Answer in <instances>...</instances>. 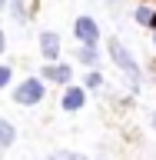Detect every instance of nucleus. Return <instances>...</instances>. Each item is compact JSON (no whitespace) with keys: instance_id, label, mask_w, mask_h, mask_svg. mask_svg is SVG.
<instances>
[{"instance_id":"1a4fd4ad","label":"nucleus","mask_w":156,"mask_h":160,"mask_svg":"<svg viewBox=\"0 0 156 160\" xmlns=\"http://www.w3.org/2000/svg\"><path fill=\"white\" fill-rule=\"evenodd\" d=\"M149 17H153V13H149L146 7H139V10H136V20H139V23H149Z\"/></svg>"},{"instance_id":"ddd939ff","label":"nucleus","mask_w":156,"mask_h":160,"mask_svg":"<svg viewBox=\"0 0 156 160\" xmlns=\"http://www.w3.org/2000/svg\"><path fill=\"white\" fill-rule=\"evenodd\" d=\"M149 23H153V27H156V13H153V17H149Z\"/></svg>"},{"instance_id":"39448f33","label":"nucleus","mask_w":156,"mask_h":160,"mask_svg":"<svg viewBox=\"0 0 156 160\" xmlns=\"http://www.w3.org/2000/svg\"><path fill=\"white\" fill-rule=\"evenodd\" d=\"M43 80L63 83V80H70V67H63V63H57V67H47V70H43Z\"/></svg>"},{"instance_id":"20e7f679","label":"nucleus","mask_w":156,"mask_h":160,"mask_svg":"<svg viewBox=\"0 0 156 160\" xmlns=\"http://www.w3.org/2000/svg\"><path fill=\"white\" fill-rule=\"evenodd\" d=\"M40 50H43L47 60H53L60 53V37H57V33H43V37H40Z\"/></svg>"},{"instance_id":"0eeeda50","label":"nucleus","mask_w":156,"mask_h":160,"mask_svg":"<svg viewBox=\"0 0 156 160\" xmlns=\"http://www.w3.org/2000/svg\"><path fill=\"white\" fill-rule=\"evenodd\" d=\"M10 143H13V127L7 120H0V147H10Z\"/></svg>"},{"instance_id":"f8f14e48","label":"nucleus","mask_w":156,"mask_h":160,"mask_svg":"<svg viewBox=\"0 0 156 160\" xmlns=\"http://www.w3.org/2000/svg\"><path fill=\"white\" fill-rule=\"evenodd\" d=\"M100 80H103L100 73H90V77H87V83H90V87H100Z\"/></svg>"},{"instance_id":"f257e3e1","label":"nucleus","mask_w":156,"mask_h":160,"mask_svg":"<svg viewBox=\"0 0 156 160\" xmlns=\"http://www.w3.org/2000/svg\"><path fill=\"white\" fill-rule=\"evenodd\" d=\"M110 57H113V63H116V67L123 70V73H126V77L133 80V83L139 80V67L133 63V57L126 53V47H123L120 40H110Z\"/></svg>"},{"instance_id":"9d476101","label":"nucleus","mask_w":156,"mask_h":160,"mask_svg":"<svg viewBox=\"0 0 156 160\" xmlns=\"http://www.w3.org/2000/svg\"><path fill=\"white\" fill-rule=\"evenodd\" d=\"M50 160H83V157H77V153H53Z\"/></svg>"},{"instance_id":"423d86ee","label":"nucleus","mask_w":156,"mask_h":160,"mask_svg":"<svg viewBox=\"0 0 156 160\" xmlns=\"http://www.w3.org/2000/svg\"><path fill=\"white\" fill-rule=\"evenodd\" d=\"M63 107H67V110H80V107H83V90H80V87L67 90V97H63Z\"/></svg>"},{"instance_id":"9b49d317","label":"nucleus","mask_w":156,"mask_h":160,"mask_svg":"<svg viewBox=\"0 0 156 160\" xmlns=\"http://www.w3.org/2000/svg\"><path fill=\"white\" fill-rule=\"evenodd\" d=\"M7 80H10V67H0V87H3Z\"/></svg>"},{"instance_id":"f03ea898","label":"nucleus","mask_w":156,"mask_h":160,"mask_svg":"<svg viewBox=\"0 0 156 160\" xmlns=\"http://www.w3.org/2000/svg\"><path fill=\"white\" fill-rule=\"evenodd\" d=\"M40 97H43L40 80H27V83H20V87H17V100H20V103H37Z\"/></svg>"},{"instance_id":"4468645a","label":"nucleus","mask_w":156,"mask_h":160,"mask_svg":"<svg viewBox=\"0 0 156 160\" xmlns=\"http://www.w3.org/2000/svg\"><path fill=\"white\" fill-rule=\"evenodd\" d=\"M0 50H3V33H0Z\"/></svg>"},{"instance_id":"6e6552de","label":"nucleus","mask_w":156,"mask_h":160,"mask_svg":"<svg viewBox=\"0 0 156 160\" xmlns=\"http://www.w3.org/2000/svg\"><path fill=\"white\" fill-rule=\"evenodd\" d=\"M80 60H83V63H97V50L90 47V43H83V50H80Z\"/></svg>"},{"instance_id":"7ed1b4c3","label":"nucleus","mask_w":156,"mask_h":160,"mask_svg":"<svg viewBox=\"0 0 156 160\" xmlns=\"http://www.w3.org/2000/svg\"><path fill=\"white\" fill-rule=\"evenodd\" d=\"M73 30H77V37L83 40V43H90V47H93V43H97V37H100L97 23H93L90 17H80V20H77V27H73Z\"/></svg>"},{"instance_id":"2eb2a0df","label":"nucleus","mask_w":156,"mask_h":160,"mask_svg":"<svg viewBox=\"0 0 156 160\" xmlns=\"http://www.w3.org/2000/svg\"><path fill=\"white\" fill-rule=\"evenodd\" d=\"M3 3H7V0H0V7H3Z\"/></svg>"}]
</instances>
